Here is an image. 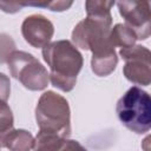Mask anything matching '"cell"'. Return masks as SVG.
<instances>
[{"mask_svg": "<svg viewBox=\"0 0 151 151\" xmlns=\"http://www.w3.org/2000/svg\"><path fill=\"white\" fill-rule=\"evenodd\" d=\"M0 143L2 147L9 151H29L34 145V137L24 129H12L5 133H0Z\"/></svg>", "mask_w": 151, "mask_h": 151, "instance_id": "obj_10", "label": "cell"}, {"mask_svg": "<svg viewBox=\"0 0 151 151\" xmlns=\"http://www.w3.org/2000/svg\"><path fill=\"white\" fill-rule=\"evenodd\" d=\"M21 34L25 41L34 48L47 46L54 34L53 24L41 14H32L24 19L21 24Z\"/></svg>", "mask_w": 151, "mask_h": 151, "instance_id": "obj_8", "label": "cell"}, {"mask_svg": "<svg viewBox=\"0 0 151 151\" xmlns=\"http://www.w3.org/2000/svg\"><path fill=\"white\" fill-rule=\"evenodd\" d=\"M142 149L143 151H151V134L146 136L143 140H142Z\"/></svg>", "mask_w": 151, "mask_h": 151, "instance_id": "obj_17", "label": "cell"}, {"mask_svg": "<svg viewBox=\"0 0 151 151\" xmlns=\"http://www.w3.org/2000/svg\"><path fill=\"white\" fill-rule=\"evenodd\" d=\"M1 79H2L1 98H2V101L6 103V100H7V98H8V94H9V84H8V80H7V78L5 77L4 73H1Z\"/></svg>", "mask_w": 151, "mask_h": 151, "instance_id": "obj_16", "label": "cell"}, {"mask_svg": "<svg viewBox=\"0 0 151 151\" xmlns=\"http://www.w3.org/2000/svg\"><path fill=\"white\" fill-rule=\"evenodd\" d=\"M35 120L39 131L71 136V110L68 101L54 91L44 92L35 106Z\"/></svg>", "mask_w": 151, "mask_h": 151, "instance_id": "obj_3", "label": "cell"}, {"mask_svg": "<svg viewBox=\"0 0 151 151\" xmlns=\"http://www.w3.org/2000/svg\"><path fill=\"white\" fill-rule=\"evenodd\" d=\"M118 57L114 51V46L110 41L96 47L92 51L91 57V70L98 77H106L110 76L117 67Z\"/></svg>", "mask_w": 151, "mask_h": 151, "instance_id": "obj_9", "label": "cell"}, {"mask_svg": "<svg viewBox=\"0 0 151 151\" xmlns=\"http://www.w3.org/2000/svg\"><path fill=\"white\" fill-rule=\"evenodd\" d=\"M57 151H87L78 140L66 138Z\"/></svg>", "mask_w": 151, "mask_h": 151, "instance_id": "obj_14", "label": "cell"}, {"mask_svg": "<svg viewBox=\"0 0 151 151\" xmlns=\"http://www.w3.org/2000/svg\"><path fill=\"white\" fill-rule=\"evenodd\" d=\"M0 6H1L2 11L6 13H15V12L20 11V8L24 7L22 2L19 4V2H6V1H1Z\"/></svg>", "mask_w": 151, "mask_h": 151, "instance_id": "obj_15", "label": "cell"}, {"mask_svg": "<svg viewBox=\"0 0 151 151\" xmlns=\"http://www.w3.org/2000/svg\"><path fill=\"white\" fill-rule=\"evenodd\" d=\"M119 122L130 131L143 134L151 130V94L138 86L130 87L117 101Z\"/></svg>", "mask_w": 151, "mask_h": 151, "instance_id": "obj_2", "label": "cell"}, {"mask_svg": "<svg viewBox=\"0 0 151 151\" xmlns=\"http://www.w3.org/2000/svg\"><path fill=\"white\" fill-rule=\"evenodd\" d=\"M112 28V15H86L85 19L79 21L72 31L73 44L85 51H93L96 47L109 41L110 32Z\"/></svg>", "mask_w": 151, "mask_h": 151, "instance_id": "obj_5", "label": "cell"}, {"mask_svg": "<svg viewBox=\"0 0 151 151\" xmlns=\"http://www.w3.org/2000/svg\"><path fill=\"white\" fill-rule=\"evenodd\" d=\"M116 5L125 25L134 32L139 40L151 37V1L123 0Z\"/></svg>", "mask_w": 151, "mask_h": 151, "instance_id": "obj_7", "label": "cell"}, {"mask_svg": "<svg viewBox=\"0 0 151 151\" xmlns=\"http://www.w3.org/2000/svg\"><path fill=\"white\" fill-rule=\"evenodd\" d=\"M11 76L29 91H42L50 81V73L31 53L13 51L7 59Z\"/></svg>", "mask_w": 151, "mask_h": 151, "instance_id": "obj_4", "label": "cell"}, {"mask_svg": "<svg viewBox=\"0 0 151 151\" xmlns=\"http://www.w3.org/2000/svg\"><path fill=\"white\" fill-rule=\"evenodd\" d=\"M13 129V114L9 106L2 101L0 111V133H5Z\"/></svg>", "mask_w": 151, "mask_h": 151, "instance_id": "obj_13", "label": "cell"}, {"mask_svg": "<svg viewBox=\"0 0 151 151\" xmlns=\"http://www.w3.org/2000/svg\"><path fill=\"white\" fill-rule=\"evenodd\" d=\"M72 1H50V2H22L24 6H35V7H44L48 8L50 11L54 12H63L68 9L72 6Z\"/></svg>", "mask_w": 151, "mask_h": 151, "instance_id": "obj_12", "label": "cell"}, {"mask_svg": "<svg viewBox=\"0 0 151 151\" xmlns=\"http://www.w3.org/2000/svg\"><path fill=\"white\" fill-rule=\"evenodd\" d=\"M42 58L50 67V81L63 92L73 90L84 59L78 47L70 40H57L42 48Z\"/></svg>", "mask_w": 151, "mask_h": 151, "instance_id": "obj_1", "label": "cell"}, {"mask_svg": "<svg viewBox=\"0 0 151 151\" xmlns=\"http://www.w3.org/2000/svg\"><path fill=\"white\" fill-rule=\"evenodd\" d=\"M119 55L124 60L123 73L134 84L147 86L151 84V51L143 45L120 48Z\"/></svg>", "mask_w": 151, "mask_h": 151, "instance_id": "obj_6", "label": "cell"}, {"mask_svg": "<svg viewBox=\"0 0 151 151\" xmlns=\"http://www.w3.org/2000/svg\"><path fill=\"white\" fill-rule=\"evenodd\" d=\"M138 40L134 32L129 28L125 24H116L110 32V41L116 47L119 46L120 48H129L134 46L136 41Z\"/></svg>", "mask_w": 151, "mask_h": 151, "instance_id": "obj_11", "label": "cell"}]
</instances>
